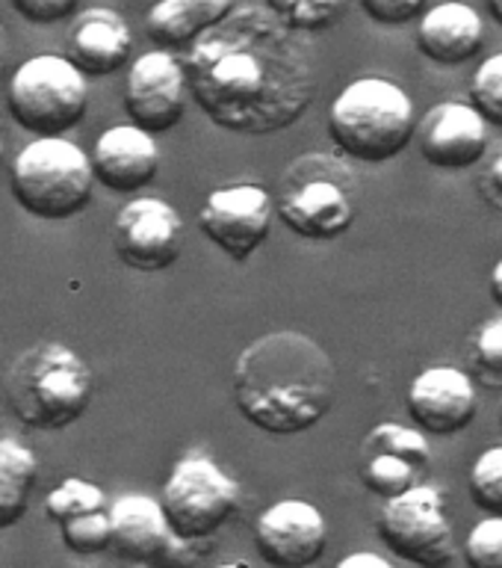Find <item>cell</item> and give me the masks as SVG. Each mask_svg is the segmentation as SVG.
<instances>
[{"mask_svg":"<svg viewBox=\"0 0 502 568\" xmlns=\"http://www.w3.org/2000/svg\"><path fill=\"white\" fill-rule=\"evenodd\" d=\"M243 488L228 470L211 456L193 453L175 462L160 491V504L166 509L175 536L186 541H207L225 527L239 509Z\"/></svg>","mask_w":502,"mask_h":568,"instance_id":"8","label":"cell"},{"mask_svg":"<svg viewBox=\"0 0 502 568\" xmlns=\"http://www.w3.org/2000/svg\"><path fill=\"white\" fill-rule=\"evenodd\" d=\"M60 536H62V545H65L71 554H80V557H95V554H104L106 548H113V524H110V509L80 515V518H71V521L60 524Z\"/></svg>","mask_w":502,"mask_h":568,"instance_id":"25","label":"cell"},{"mask_svg":"<svg viewBox=\"0 0 502 568\" xmlns=\"http://www.w3.org/2000/svg\"><path fill=\"white\" fill-rule=\"evenodd\" d=\"M133 33L127 18L110 7L83 9L69 30V57L86 78H106L127 65Z\"/></svg>","mask_w":502,"mask_h":568,"instance_id":"18","label":"cell"},{"mask_svg":"<svg viewBox=\"0 0 502 568\" xmlns=\"http://www.w3.org/2000/svg\"><path fill=\"white\" fill-rule=\"evenodd\" d=\"M257 554L273 568H310L328 545L326 515L301 497L266 506L255 521Z\"/></svg>","mask_w":502,"mask_h":568,"instance_id":"13","label":"cell"},{"mask_svg":"<svg viewBox=\"0 0 502 568\" xmlns=\"http://www.w3.org/2000/svg\"><path fill=\"white\" fill-rule=\"evenodd\" d=\"M468 568H502V515H485L461 545Z\"/></svg>","mask_w":502,"mask_h":568,"instance_id":"30","label":"cell"},{"mask_svg":"<svg viewBox=\"0 0 502 568\" xmlns=\"http://www.w3.org/2000/svg\"><path fill=\"white\" fill-rule=\"evenodd\" d=\"M500 424H502V403H500Z\"/></svg>","mask_w":502,"mask_h":568,"instance_id":"40","label":"cell"},{"mask_svg":"<svg viewBox=\"0 0 502 568\" xmlns=\"http://www.w3.org/2000/svg\"><path fill=\"white\" fill-rule=\"evenodd\" d=\"M230 390L239 415L260 433L301 435L335 406L337 371L314 337L281 328L237 355Z\"/></svg>","mask_w":502,"mask_h":568,"instance_id":"2","label":"cell"},{"mask_svg":"<svg viewBox=\"0 0 502 568\" xmlns=\"http://www.w3.org/2000/svg\"><path fill=\"white\" fill-rule=\"evenodd\" d=\"M110 524H113V550L127 562L163 568L172 548L181 536H175L166 518L160 497L131 491L115 497L110 504Z\"/></svg>","mask_w":502,"mask_h":568,"instance_id":"17","label":"cell"},{"mask_svg":"<svg viewBox=\"0 0 502 568\" xmlns=\"http://www.w3.org/2000/svg\"><path fill=\"white\" fill-rule=\"evenodd\" d=\"M275 216L310 243L340 240L358 216L352 169L326 151L296 158L278 181Z\"/></svg>","mask_w":502,"mask_h":568,"instance_id":"5","label":"cell"},{"mask_svg":"<svg viewBox=\"0 0 502 568\" xmlns=\"http://www.w3.org/2000/svg\"><path fill=\"white\" fill-rule=\"evenodd\" d=\"M379 536L390 554L417 568H447L455 559L447 500L441 488L426 483L381 504Z\"/></svg>","mask_w":502,"mask_h":568,"instance_id":"9","label":"cell"},{"mask_svg":"<svg viewBox=\"0 0 502 568\" xmlns=\"http://www.w3.org/2000/svg\"><path fill=\"white\" fill-rule=\"evenodd\" d=\"M363 450H370V456L363 462L361 479L372 495L388 500V497L402 495V491H408V488H414L420 483L423 468L417 462L408 459V456H402V453L367 442H363Z\"/></svg>","mask_w":502,"mask_h":568,"instance_id":"22","label":"cell"},{"mask_svg":"<svg viewBox=\"0 0 502 568\" xmlns=\"http://www.w3.org/2000/svg\"><path fill=\"white\" fill-rule=\"evenodd\" d=\"M468 488L473 504L488 515H502V444H494L470 465Z\"/></svg>","mask_w":502,"mask_h":568,"instance_id":"26","label":"cell"},{"mask_svg":"<svg viewBox=\"0 0 502 568\" xmlns=\"http://www.w3.org/2000/svg\"><path fill=\"white\" fill-rule=\"evenodd\" d=\"M370 21L381 27H406L420 21L426 0H358Z\"/></svg>","mask_w":502,"mask_h":568,"instance_id":"31","label":"cell"},{"mask_svg":"<svg viewBox=\"0 0 502 568\" xmlns=\"http://www.w3.org/2000/svg\"><path fill=\"white\" fill-rule=\"evenodd\" d=\"M12 7L30 24L51 27L65 21L78 9V0H12Z\"/></svg>","mask_w":502,"mask_h":568,"instance_id":"32","label":"cell"},{"mask_svg":"<svg viewBox=\"0 0 502 568\" xmlns=\"http://www.w3.org/2000/svg\"><path fill=\"white\" fill-rule=\"evenodd\" d=\"M488 3V12H491V18H494L496 24L502 27V0H485Z\"/></svg>","mask_w":502,"mask_h":568,"instance_id":"37","label":"cell"},{"mask_svg":"<svg viewBox=\"0 0 502 568\" xmlns=\"http://www.w3.org/2000/svg\"><path fill=\"white\" fill-rule=\"evenodd\" d=\"M7 62H9V39H7V30L0 27V78H3V71H7Z\"/></svg>","mask_w":502,"mask_h":568,"instance_id":"36","label":"cell"},{"mask_svg":"<svg viewBox=\"0 0 502 568\" xmlns=\"http://www.w3.org/2000/svg\"><path fill=\"white\" fill-rule=\"evenodd\" d=\"M414 131V101L388 78L352 80L328 106V136L344 158L363 166L399 158Z\"/></svg>","mask_w":502,"mask_h":568,"instance_id":"4","label":"cell"},{"mask_svg":"<svg viewBox=\"0 0 502 568\" xmlns=\"http://www.w3.org/2000/svg\"><path fill=\"white\" fill-rule=\"evenodd\" d=\"M0 166H3V142H0Z\"/></svg>","mask_w":502,"mask_h":568,"instance_id":"39","label":"cell"},{"mask_svg":"<svg viewBox=\"0 0 502 568\" xmlns=\"http://www.w3.org/2000/svg\"><path fill=\"white\" fill-rule=\"evenodd\" d=\"M234 9L237 0H157L145 16V33L163 51H189Z\"/></svg>","mask_w":502,"mask_h":568,"instance_id":"20","label":"cell"},{"mask_svg":"<svg viewBox=\"0 0 502 568\" xmlns=\"http://www.w3.org/2000/svg\"><path fill=\"white\" fill-rule=\"evenodd\" d=\"M189 98V80L177 53L157 48L133 60L124 80V113L142 131L166 133L177 128Z\"/></svg>","mask_w":502,"mask_h":568,"instance_id":"12","label":"cell"},{"mask_svg":"<svg viewBox=\"0 0 502 568\" xmlns=\"http://www.w3.org/2000/svg\"><path fill=\"white\" fill-rule=\"evenodd\" d=\"M273 220L275 195L260 184L219 186L198 207V231L237 264L269 240Z\"/></svg>","mask_w":502,"mask_h":568,"instance_id":"10","label":"cell"},{"mask_svg":"<svg viewBox=\"0 0 502 568\" xmlns=\"http://www.w3.org/2000/svg\"><path fill=\"white\" fill-rule=\"evenodd\" d=\"M296 33H319L346 16L352 0H264Z\"/></svg>","mask_w":502,"mask_h":568,"instance_id":"24","label":"cell"},{"mask_svg":"<svg viewBox=\"0 0 502 568\" xmlns=\"http://www.w3.org/2000/svg\"><path fill=\"white\" fill-rule=\"evenodd\" d=\"M113 248L136 273H163L184 252V220L163 199L136 195L115 213Z\"/></svg>","mask_w":502,"mask_h":568,"instance_id":"11","label":"cell"},{"mask_svg":"<svg viewBox=\"0 0 502 568\" xmlns=\"http://www.w3.org/2000/svg\"><path fill=\"white\" fill-rule=\"evenodd\" d=\"M7 106L18 128L27 133L65 136L89 110L86 74L69 57H30L9 80Z\"/></svg>","mask_w":502,"mask_h":568,"instance_id":"7","label":"cell"},{"mask_svg":"<svg viewBox=\"0 0 502 568\" xmlns=\"http://www.w3.org/2000/svg\"><path fill=\"white\" fill-rule=\"evenodd\" d=\"M95 379L71 346L44 341L18 355L3 376L9 412L30 429L60 433L78 424L92 403Z\"/></svg>","mask_w":502,"mask_h":568,"instance_id":"3","label":"cell"},{"mask_svg":"<svg viewBox=\"0 0 502 568\" xmlns=\"http://www.w3.org/2000/svg\"><path fill=\"white\" fill-rule=\"evenodd\" d=\"M35 483H39L35 453L16 438H0V530L16 527L24 518Z\"/></svg>","mask_w":502,"mask_h":568,"instance_id":"21","label":"cell"},{"mask_svg":"<svg viewBox=\"0 0 502 568\" xmlns=\"http://www.w3.org/2000/svg\"><path fill=\"white\" fill-rule=\"evenodd\" d=\"M408 415L429 435L464 433L479 415L473 376L447 364L426 367L408 385Z\"/></svg>","mask_w":502,"mask_h":568,"instance_id":"15","label":"cell"},{"mask_svg":"<svg viewBox=\"0 0 502 568\" xmlns=\"http://www.w3.org/2000/svg\"><path fill=\"white\" fill-rule=\"evenodd\" d=\"M189 95L216 128L243 136L287 131L317 98V65L273 9L237 7L184 57Z\"/></svg>","mask_w":502,"mask_h":568,"instance_id":"1","label":"cell"},{"mask_svg":"<svg viewBox=\"0 0 502 568\" xmlns=\"http://www.w3.org/2000/svg\"><path fill=\"white\" fill-rule=\"evenodd\" d=\"M488 287H491V300L502 308V257L496 261L494 270H491V282H488Z\"/></svg>","mask_w":502,"mask_h":568,"instance_id":"35","label":"cell"},{"mask_svg":"<svg viewBox=\"0 0 502 568\" xmlns=\"http://www.w3.org/2000/svg\"><path fill=\"white\" fill-rule=\"evenodd\" d=\"M479 193L491 207L502 211V145L491 154L482 175H479Z\"/></svg>","mask_w":502,"mask_h":568,"instance_id":"33","label":"cell"},{"mask_svg":"<svg viewBox=\"0 0 502 568\" xmlns=\"http://www.w3.org/2000/svg\"><path fill=\"white\" fill-rule=\"evenodd\" d=\"M89 158L98 184L119 195L140 193L160 172V149L154 133L142 131L133 122L106 128L92 145Z\"/></svg>","mask_w":502,"mask_h":568,"instance_id":"16","label":"cell"},{"mask_svg":"<svg viewBox=\"0 0 502 568\" xmlns=\"http://www.w3.org/2000/svg\"><path fill=\"white\" fill-rule=\"evenodd\" d=\"M417 48L438 65H464L485 44V21L464 0H443L417 21Z\"/></svg>","mask_w":502,"mask_h":568,"instance_id":"19","label":"cell"},{"mask_svg":"<svg viewBox=\"0 0 502 568\" xmlns=\"http://www.w3.org/2000/svg\"><path fill=\"white\" fill-rule=\"evenodd\" d=\"M101 509H106L104 488L80 477L62 479L60 486L51 488L48 497H44V515L57 527L71 521V518H80V515L101 513Z\"/></svg>","mask_w":502,"mask_h":568,"instance_id":"23","label":"cell"},{"mask_svg":"<svg viewBox=\"0 0 502 568\" xmlns=\"http://www.w3.org/2000/svg\"><path fill=\"white\" fill-rule=\"evenodd\" d=\"M420 158L441 172H468L488 154V122L473 104L443 101L417 119Z\"/></svg>","mask_w":502,"mask_h":568,"instance_id":"14","label":"cell"},{"mask_svg":"<svg viewBox=\"0 0 502 568\" xmlns=\"http://www.w3.org/2000/svg\"><path fill=\"white\" fill-rule=\"evenodd\" d=\"M216 568H252V566H248V562H222V566Z\"/></svg>","mask_w":502,"mask_h":568,"instance_id":"38","label":"cell"},{"mask_svg":"<svg viewBox=\"0 0 502 568\" xmlns=\"http://www.w3.org/2000/svg\"><path fill=\"white\" fill-rule=\"evenodd\" d=\"M335 568H397L388 557L372 554V550H355L349 557H344Z\"/></svg>","mask_w":502,"mask_h":568,"instance_id":"34","label":"cell"},{"mask_svg":"<svg viewBox=\"0 0 502 568\" xmlns=\"http://www.w3.org/2000/svg\"><path fill=\"white\" fill-rule=\"evenodd\" d=\"M470 362L479 382H485L488 388L502 385V317L488 320L485 326H479L473 335V349Z\"/></svg>","mask_w":502,"mask_h":568,"instance_id":"29","label":"cell"},{"mask_svg":"<svg viewBox=\"0 0 502 568\" xmlns=\"http://www.w3.org/2000/svg\"><path fill=\"white\" fill-rule=\"evenodd\" d=\"M95 184L92 158L65 136H35L12 163V199L33 220H74L92 202Z\"/></svg>","mask_w":502,"mask_h":568,"instance_id":"6","label":"cell"},{"mask_svg":"<svg viewBox=\"0 0 502 568\" xmlns=\"http://www.w3.org/2000/svg\"><path fill=\"white\" fill-rule=\"evenodd\" d=\"M426 435L429 433H423L420 426H402L393 424V420H385V424L372 426V433L367 435V444H379V447L402 453V456H408L426 470L432 465V447H429Z\"/></svg>","mask_w":502,"mask_h":568,"instance_id":"28","label":"cell"},{"mask_svg":"<svg viewBox=\"0 0 502 568\" xmlns=\"http://www.w3.org/2000/svg\"><path fill=\"white\" fill-rule=\"evenodd\" d=\"M470 104L485 115L488 124L502 128V53L479 62L470 80Z\"/></svg>","mask_w":502,"mask_h":568,"instance_id":"27","label":"cell"}]
</instances>
